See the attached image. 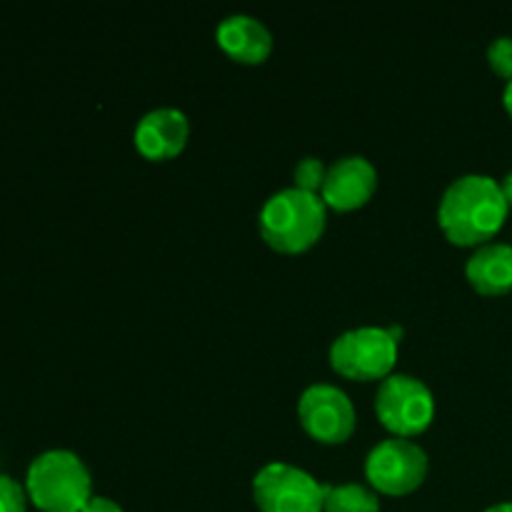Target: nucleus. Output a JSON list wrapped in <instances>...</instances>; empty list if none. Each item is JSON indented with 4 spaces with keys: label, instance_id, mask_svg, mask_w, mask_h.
I'll return each mask as SVG.
<instances>
[{
    "label": "nucleus",
    "instance_id": "obj_5",
    "mask_svg": "<svg viewBox=\"0 0 512 512\" xmlns=\"http://www.w3.org/2000/svg\"><path fill=\"white\" fill-rule=\"evenodd\" d=\"M253 500L260 512H323L325 483L305 468L273 460L255 473Z\"/></svg>",
    "mask_w": 512,
    "mask_h": 512
},
{
    "label": "nucleus",
    "instance_id": "obj_19",
    "mask_svg": "<svg viewBox=\"0 0 512 512\" xmlns=\"http://www.w3.org/2000/svg\"><path fill=\"white\" fill-rule=\"evenodd\" d=\"M503 105L512 118V80H508V85H505V90H503Z\"/></svg>",
    "mask_w": 512,
    "mask_h": 512
},
{
    "label": "nucleus",
    "instance_id": "obj_13",
    "mask_svg": "<svg viewBox=\"0 0 512 512\" xmlns=\"http://www.w3.org/2000/svg\"><path fill=\"white\" fill-rule=\"evenodd\" d=\"M323 512H380V498L363 483H325Z\"/></svg>",
    "mask_w": 512,
    "mask_h": 512
},
{
    "label": "nucleus",
    "instance_id": "obj_7",
    "mask_svg": "<svg viewBox=\"0 0 512 512\" xmlns=\"http://www.w3.org/2000/svg\"><path fill=\"white\" fill-rule=\"evenodd\" d=\"M428 453L415 440L390 435L375 443L365 458V478L375 493L408 495L428 478Z\"/></svg>",
    "mask_w": 512,
    "mask_h": 512
},
{
    "label": "nucleus",
    "instance_id": "obj_8",
    "mask_svg": "<svg viewBox=\"0 0 512 512\" xmlns=\"http://www.w3.org/2000/svg\"><path fill=\"white\" fill-rule=\"evenodd\" d=\"M298 418L305 433L330 445L345 443L358 425L353 400L333 383L308 385L298 400Z\"/></svg>",
    "mask_w": 512,
    "mask_h": 512
},
{
    "label": "nucleus",
    "instance_id": "obj_11",
    "mask_svg": "<svg viewBox=\"0 0 512 512\" xmlns=\"http://www.w3.org/2000/svg\"><path fill=\"white\" fill-rule=\"evenodd\" d=\"M215 40L233 60L258 65L273 53V33L260 18L248 13L225 15L215 28Z\"/></svg>",
    "mask_w": 512,
    "mask_h": 512
},
{
    "label": "nucleus",
    "instance_id": "obj_6",
    "mask_svg": "<svg viewBox=\"0 0 512 512\" xmlns=\"http://www.w3.org/2000/svg\"><path fill=\"white\" fill-rule=\"evenodd\" d=\"M375 413L380 423L400 438L420 435L435 415L433 390L410 373H390L375 393Z\"/></svg>",
    "mask_w": 512,
    "mask_h": 512
},
{
    "label": "nucleus",
    "instance_id": "obj_18",
    "mask_svg": "<svg viewBox=\"0 0 512 512\" xmlns=\"http://www.w3.org/2000/svg\"><path fill=\"white\" fill-rule=\"evenodd\" d=\"M500 188H503L505 200H508V205L512 208V170H510L508 175H505L503 180H500Z\"/></svg>",
    "mask_w": 512,
    "mask_h": 512
},
{
    "label": "nucleus",
    "instance_id": "obj_1",
    "mask_svg": "<svg viewBox=\"0 0 512 512\" xmlns=\"http://www.w3.org/2000/svg\"><path fill=\"white\" fill-rule=\"evenodd\" d=\"M508 210L500 180L485 173H465L445 188L438 223L450 243L480 248L503 228Z\"/></svg>",
    "mask_w": 512,
    "mask_h": 512
},
{
    "label": "nucleus",
    "instance_id": "obj_14",
    "mask_svg": "<svg viewBox=\"0 0 512 512\" xmlns=\"http://www.w3.org/2000/svg\"><path fill=\"white\" fill-rule=\"evenodd\" d=\"M325 175H328V165L318 158V155H305V158L298 160L293 170L295 188L308 190V193H318L323 190Z\"/></svg>",
    "mask_w": 512,
    "mask_h": 512
},
{
    "label": "nucleus",
    "instance_id": "obj_10",
    "mask_svg": "<svg viewBox=\"0 0 512 512\" xmlns=\"http://www.w3.org/2000/svg\"><path fill=\"white\" fill-rule=\"evenodd\" d=\"M135 148L150 160L175 158L190 138V120L180 108H153L135 125Z\"/></svg>",
    "mask_w": 512,
    "mask_h": 512
},
{
    "label": "nucleus",
    "instance_id": "obj_3",
    "mask_svg": "<svg viewBox=\"0 0 512 512\" xmlns=\"http://www.w3.org/2000/svg\"><path fill=\"white\" fill-rule=\"evenodd\" d=\"M30 503L43 512H80L93 498V475L78 453L65 448L35 455L25 473Z\"/></svg>",
    "mask_w": 512,
    "mask_h": 512
},
{
    "label": "nucleus",
    "instance_id": "obj_9",
    "mask_svg": "<svg viewBox=\"0 0 512 512\" xmlns=\"http://www.w3.org/2000/svg\"><path fill=\"white\" fill-rule=\"evenodd\" d=\"M378 190V170L365 155H343L328 165L320 198L340 213L363 208Z\"/></svg>",
    "mask_w": 512,
    "mask_h": 512
},
{
    "label": "nucleus",
    "instance_id": "obj_16",
    "mask_svg": "<svg viewBox=\"0 0 512 512\" xmlns=\"http://www.w3.org/2000/svg\"><path fill=\"white\" fill-rule=\"evenodd\" d=\"M488 63L500 78L512 80V38L500 35L488 45Z\"/></svg>",
    "mask_w": 512,
    "mask_h": 512
},
{
    "label": "nucleus",
    "instance_id": "obj_20",
    "mask_svg": "<svg viewBox=\"0 0 512 512\" xmlns=\"http://www.w3.org/2000/svg\"><path fill=\"white\" fill-rule=\"evenodd\" d=\"M483 512H512V500H505V503H498V505H490V508H485Z\"/></svg>",
    "mask_w": 512,
    "mask_h": 512
},
{
    "label": "nucleus",
    "instance_id": "obj_2",
    "mask_svg": "<svg viewBox=\"0 0 512 512\" xmlns=\"http://www.w3.org/2000/svg\"><path fill=\"white\" fill-rule=\"evenodd\" d=\"M328 225V205L318 193L283 188L270 195L258 215L265 243L278 253H303L313 248Z\"/></svg>",
    "mask_w": 512,
    "mask_h": 512
},
{
    "label": "nucleus",
    "instance_id": "obj_12",
    "mask_svg": "<svg viewBox=\"0 0 512 512\" xmlns=\"http://www.w3.org/2000/svg\"><path fill=\"white\" fill-rule=\"evenodd\" d=\"M465 275L480 295H505L512 290V245L485 243L465 263Z\"/></svg>",
    "mask_w": 512,
    "mask_h": 512
},
{
    "label": "nucleus",
    "instance_id": "obj_15",
    "mask_svg": "<svg viewBox=\"0 0 512 512\" xmlns=\"http://www.w3.org/2000/svg\"><path fill=\"white\" fill-rule=\"evenodd\" d=\"M28 500V490L23 483L0 473V512H25Z\"/></svg>",
    "mask_w": 512,
    "mask_h": 512
},
{
    "label": "nucleus",
    "instance_id": "obj_17",
    "mask_svg": "<svg viewBox=\"0 0 512 512\" xmlns=\"http://www.w3.org/2000/svg\"><path fill=\"white\" fill-rule=\"evenodd\" d=\"M80 512H125V510L120 508L113 498H105V495H93V498L85 503V508Z\"/></svg>",
    "mask_w": 512,
    "mask_h": 512
},
{
    "label": "nucleus",
    "instance_id": "obj_4",
    "mask_svg": "<svg viewBox=\"0 0 512 512\" xmlns=\"http://www.w3.org/2000/svg\"><path fill=\"white\" fill-rule=\"evenodd\" d=\"M400 340L385 325H358L330 343V365L353 380H385L398 360Z\"/></svg>",
    "mask_w": 512,
    "mask_h": 512
}]
</instances>
